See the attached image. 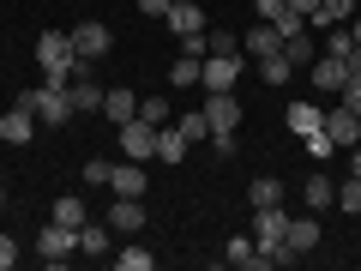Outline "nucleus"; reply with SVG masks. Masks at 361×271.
<instances>
[{
	"mask_svg": "<svg viewBox=\"0 0 361 271\" xmlns=\"http://www.w3.org/2000/svg\"><path fill=\"white\" fill-rule=\"evenodd\" d=\"M139 121H151V127H169V121H175V103H169V97H139Z\"/></svg>",
	"mask_w": 361,
	"mask_h": 271,
	"instance_id": "cd10ccee",
	"label": "nucleus"
},
{
	"mask_svg": "<svg viewBox=\"0 0 361 271\" xmlns=\"http://www.w3.org/2000/svg\"><path fill=\"white\" fill-rule=\"evenodd\" d=\"M18 109H30L42 127H66V121L78 115L73 97H66V85H37V90H25V97H18Z\"/></svg>",
	"mask_w": 361,
	"mask_h": 271,
	"instance_id": "7ed1b4c3",
	"label": "nucleus"
},
{
	"mask_svg": "<svg viewBox=\"0 0 361 271\" xmlns=\"http://www.w3.org/2000/svg\"><path fill=\"white\" fill-rule=\"evenodd\" d=\"M175 127L187 133L193 145H205V139H211V121H205V109H175Z\"/></svg>",
	"mask_w": 361,
	"mask_h": 271,
	"instance_id": "393cba45",
	"label": "nucleus"
},
{
	"mask_svg": "<svg viewBox=\"0 0 361 271\" xmlns=\"http://www.w3.org/2000/svg\"><path fill=\"white\" fill-rule=\"evenodd\" d=\"M325 139H331L337 151L361 145V115H355V109H343V103H337V109H325Z\"/></svg>",
	"mask_w": 361,
	"mask_h": 271,
	"instance_id": "6e6552de",
	"label": "nucleus"
},
{
	"mask_svg": "<svg viewBox=\"0 0 361 271\" xmlns=\"http://www.w3.org/2000/svg\"><path fill=\"white\" fill-rule=\"evenodd\" d=\"M349 37H355V42H361V13H355V18H349Z\"/></svg>",
	"mask_w": 361,
	"mask_h": 271,
	"instance_id": "c03bdc74",
	"label": "nucleus"
},
{
	"mask_svg": "<svg viewBox=\"0 0 361 271\" xmlns=\"http://www.w3.org/2000/svg\"><path fill=\"white\" fill-rule=\"evenodd\" d=\"M253 13H259V18H265V25H271V18L283 13V0H253Z\"/></svg>",
	"mask_w": 361,
	"mask_h": 271,
	"instance_id": "ea45409f",
	"label": "nucleus"
},
{
	"mask_svg": "<svg viewBox=\"0 0 361 271\" xmlns=\"http://www.w3.org/2000/svg\"><path fill=\"white\" fill-rule=\"evenodd\" d=\"M115 265H121V271H151V265H157V253H145V247L133 241V247H121V253H115Z\"/></svg>",
	"mask_w": 361,
	"mask_h": 271,
	"instance_id": "7c9ffc66",
	"label": "nucleus"
},
{
	"mask_svg": "<svg viewBox=\"0 0 361 271\" xmlns=\"http://www.w3.org/2000/svg\"><path fill=\"white\" fill-rule=\"evenodd\" d=\"M49 217L54 223H66V229H85V199H78V193H66V199H54V211H49Z\"/></svg>",
	"mask_w": 361,
	"mask_h": 271,
	"instance_id": "a878e982",
	"label": "nucleus"
},
{
	"mask_svg": "<svg viewBox=\"0 0 361 271\" xmlns=\"http://www.w3.org/2000/svg\"><path fill=\"white\" fill-rule=\"evenodd\" d=\"M283 235H289V211H283V199L253 211V247H277Z\"/></svg>",
	"mask_w": 361,
	"mask_h": 271,
	"instance_id": "0eeeda50",
	"label": "nucleus"
},
{
	"mask_svg": "<svg viewBox=\"0 0 361 271\" xmlns=\"http://www.w3.org/2000/svg\"><path fill=\"white\" fill-rule=\"evenodd\" d=\"M0 145H6V139H0Z\"/></svg>",
	"mask_w": 361,
	"mask_h": 271,
	"instance_id": "49530a36",
	"label": "nucleus"
},
{
	"mask_svg": "<svg viewBox=\"0 0 361 271\" xmlns=\"http://www.w3.org/2000/svg\"><path fill=\"white\" fill-rule=\"evenodd\" d=\"M277 199H283V181H277V175H253V181H247V205H277Z\"/></svg>",
	"mask_w": 361,
	"mask_h": 271,
	"instance_id": "4be33fe9",
	"label": "nucleus"
},
{
	"mask_svg": "<svg viewBox=\"0 0 361 271\" xmlns=\"http://www.w3.org/2000/svg\"><path fill=\"white\" fill-rule=\"evenodd\" d=\"M187 151H193V139H187L175 121H169V127H157V157H163V163H180Z\"/></svg>",
	"mask_w": 361,
	"mask_h": 271,
	"instance_id": "dca6fc26",
	"label": "nucleus"
},
{
	"mask_svg": "<svg viewBox=\"0 0 361 271\" xmlns=\"http://www.w3.org/2000/svg\"><path fill=\"white\" fill-rule=\"evenodd\" d=\"M259 78H265V85H271V90H283V85H289V78H295V66H289V61H283V49H277V54H259Z\"/></svg>",
	"mask_w": 361,
	"mask_h": 271,
	"instance_id": "b1692460",
	"label": "nucleus"
},
{
	"mask_svg": "<svg viewBox=\"0 0 361 271\" xmlns=\"http://www.w3.org/2000/svg\"><path fill=\"white\" fill-rule=\"evenodd\" d=\"M319 127H325V109H313V103H295V109H289V133L307 139V133H319Z\"/></svg>",
	"mask_w": 361,
	"mask_h": 271,
	"instance_id": "bb28decb",
	"label": "nucleus"
},
{
	"mask_svg": "<svg viewBox=\"0 0 361 271\" xmlns=\"http://www.w3.org/2000/svg\"><path fill=\"white\" fill-rule=\"evenodd\" d=\"M169 30H175V37H187V30H205V13H199L193 0H175V6H169Z\"/></svg>",
	"mask_w": 361,
	"mask_h": 271,
	"instance_id": "5701e85b",
	"label": "nucleus"
},
{
	"mask_svg": "<svg viewBox=\"0 0 361 271\" xmlns=\"http://www.w3.org/2000/svg\"><path fill=\"white\" fill-rule=\"evenodd\" d=\"M349 175H361V145H349Z\"/></svg>",
	"mask_w": 361,
	"mask_h": 271,
	"instance_id": "37998d69",
	"label": "nucleus"
},
{
	"mask_svg": "<svg viewBox=\"0 0 361 271\" xmlns=\"http://www.w3.org/2000/svg\"><path fill=\"white\" fill-rule=\"evenodd\" d=\"M361 13V0H319V13L307 18V25H319V30H331V25H349V18Z\"/></svg>",
	"mask_w": 361,
	"mask_h": 271,
	"instance_id": "2eb2a0df",
	"label": "nucleus"
},
{
	"mask_svg": "<svg viewBox=\"0 0 361 271\" xmlns=\"http://www.w3.org/2000/svg\"><path fill=\"white\" fill-rule=\"evenodd\" d=\"M349 49H355V37H349V25H331V30H325V54H337V61H343Z\"/></svg>",
	"mask_w": 361,
	"mask_h": 271,
	"instance_id": "473e14b6",
	"label": "nucleus"
},
{
	"mask_svg": "<svg viewBox=\"0 0 361 271\" xmlns=\"http://www.w3.org/2000/svg\"><path fill=\"white\" fill-rule=\"evenodd\" d=\"M66 37H73V54H78V61H103V54L115 49V30H109L103 18H85V25L66 30Z\"/></svg>",
	"mask_w": 361,
	"mask_h": 271,
	"instance_id": "39448f33",
	"label": "nucleus"
},
{
	"mask_svg": "<svg viewBox=\"0 0 361 271\" xmlns=\"http://www.w3.org/2000/svg\"><path fill=\"white\" fill-rule=\"evenodd\" d=\"M337 211H349V217H361V175L337 181Z\"/></svg>",
	"mask_w": 361,
	"mask_h": 271,
	"instance_id": "c756f323",
	"label": "nucleus"
},
{
	"mask_svg": "<svg viewBox=\"0 0 361 271\" xmlns=\"http://www.w3.org/2000/svg\"><path fill=\"white\" fill-rule=\"evenodd\" d=\"M169 6H175V0H139V13H145V18H169Z\"/></svg>",
	"mask_w": 361,
	"mask_h": 271,
	"instance_id": "58836bf2",
	"label": "nucleus"
},
{
	"mask_svg": "<svg viewBox=\"0 0 361 271\" xmlns=\"http://www.w3.org/2000/svg\"><path fill=\"white\" fill-rule=\"evenodd\" d=\"M343 66H349V73H361V42H355L349 54H343Z\"/></svg>",
	"mask_w": 361,
	"mask_h": 271,
	"instance_id": "79ce46f5",
	"label": "nucleus"
},
{
	"mask_svg": "<svg viewBox=\"0 0 361 271\" xmlns=\"http://www.w3.org/2000/svg\"><path fill=\"white\" fill-rule=\"evenodd\" d=\"M247 253H253V241H247V235H229V265H241Z\"/></svg>",
	"mask_w": 361,
	"mask_h": 271,
	"instance_id": "4c0bfd02",
	"label": "nucleus"
},
{
	"mask_svg": "<svg viewBox=\"0 0 361 271\" xmlns=\"http://www.w3.org/2000/svg\"><path fill=\"white\" fill-rule=\"evenodd\" d=\"M103 223H109L115 235H139V229H145V205H139V199H121V193H115V205L103 211Z\"/></svg>",
	"mask_w": 361,
	"mask_h": 271,
	"instance_id": "9d476101",
	"label": "nucleus"
},
{
	"mask_svg": "<svg viewBox=\"0 0 361 271\" xmlns=\"http://www.w3.org/2000/svg\"><path fill=\"white\" fill-rule=\"evenodd\" d=\"M121 157H133V163L157 157V127H151V121H139V115H133L127 127H121Z\"/></svg>",
	"mask_w": 361,
	"mask_h": 271,
	"instance_id": "1a4fd4ad",
	"label": "nucleus"
},
{
	"mask_svg": "<svg viewBox=\"0 0 361 271\" xmlns=\"http://www.w3.org/2000/svg\"><path fill=\"white\" fill-rule=\"evenodd\" d=\"M283 6H289V13H301V18H313V13H319V0H283Z\"/></svg>",
	"mask_w": 361,
	"mask_h": 271,
	"instance_id": "a19ab883",
	"label": "nucleus"
},
{
	"mask_svg": "<svg viewBox=\"0 0 361 271\" xmlns=\"http://www.w3.org/2000/svg\"><path fill=\"white\" fill-rule=\"evenodd\" d=\"M199 66H205V61H193V54H180V61L169 66V78H175V85L187 90V85H199Z\"/></svg>",
	"mask_w": 361,
	"mask_h": 271,
	"instance_id": "2f4dec72",
	"label": "nucleus"
},
{
	"mask_svg": "<svg viewBox=\"0 0 361 271\" xmlns=\"http://www.w3.org/2000/svg\"><path fill=\"white\" fill-rule=\"evenodd\" d=\"M301 199H307L313 211H325V205H337V181L325 175V169H313V175H307V187H301Z\"/></svg>",
	"mask_w": 361,
	"mask_h": 271,
	"instance_id": "f3484780",
	"label": "nucleus"
},
{
	"mask_svg": "<svg viewBox=\"0 0 361 271\" xmlns=\"http://www.w3.org/2000/svg\"><path fill=\"white\" fill-rule=\"evenodd\" d=\"M307 157H319V163H331V157H337V145L325 139V127H319V133H307Z\"/></svg>",
	"mask_w": 361,
	"mask_h": 271,
	"instance_id": "f704fd0d",
	"label": "nucleus"
},
{
	"mask_svg": "<svg viewBox=\"0 0 361 271\" xmlns=\"http://www.w3.org/2000/svg\"><path fill=\"white\" fill-rule=\"evenodd\" d=\"M37 253L42 259H49V265H66V259H73L78 253V229H66V223H42V229H37Z\"/></svg>",
	"mask_w": 361,
	"mask_h": 271,
	"instance_id": "20e7f679",
	"label": "nucleus"
},
{
	"mask_svg": "<svg viewBox=\"0 0 361 271\" xmlns=\"http://www.w3.org/2000/svg\"><path fill=\"white\" fill-rule=\"evenodd\" d=\"M103 115L115 121V127H127V121L139 115V97H133V90H103Z\"/></svg>",
	"mask_w": 361,
	"mask_h": 271,
	"instance_id": "412c9836",
	"label": "nucleus"
},
{
	"mask_svg": "<svg viewBox=\"0 0 361 271\" xmlns=\"http://www.w3.org/2000/svg\"><path fill=\"white\" fill-rule=\"evenodd\" d=\"M109 175H115V163H103V157H85V187H109Z\"/></svg>",
	"mask_w": 361,
	"mask_h": 271,
	"instance_id": "72a5a7b5",
	"label": "nucleus"
},
{
	"mask_svg": "<svg viewBox=\"0 0 361 271\" xmlns=\"http://www.w3.org/2000/svg\"><path fill=\"white\" fill-rule=\"evenodd\" d=\"M205 121H211V145H217L223 157H235V127H241L235 90H205Z\"/></svg>",
	"mask_w": 361,
	"mask_h": 271,
	"instance_id": "f03ea898",
	"label": "nucleus"
},
{
	"mask_svg": "<svg viewBox=\"0 0 361 271\" xmlns=\"http://www.w3.org/2000/svg\"><path fill=\"white\" fill-rule=\"evenodd\" d=\"M283 61H289V66H301V61H319V49H313V37H307V30L283 37Z\"/></svg>",
	"mask_w": 361,
	"mask_h": 271,
	"instance_id": "c85d7f7f",
	"label": "nucleus"
},
{
	"mask_svg": "<svg viewBox=\"0 0 361 271\" xmlns=\"http://www.w3.org/2000/svg\"><path fill=\"white\" fill-rule=\"evenodd\" d=\"M18 265V241H13V235H0V271H13Z\"/></svg>",
	"mask_w": 361,
	"mask_h": 271,
	"instance_id": "e433bc0d",
	"label": "nucleus"
},
{
	"mask_svg": "<svg viewBox=\"0 0 361 271\" xmlns=\"http://www.w3.org/2000/svg\"><path fill=\"white\" fill-rule=\"evenodd\" d=\"M241 49H247V54L259 61V54H277V49H283V37H277V25H265V18H259V25L247 30V37H241Z\"/></svg>",
	"mask_w": 361,
	"mask_h": 271,
	"instance_id": "a211bd4d",
	"label": "nucleus"
},
{
	"mask_svg": "<svg viewBox=\"0 0 361 271\" xmlns=\"http://www.w3.org/2000/svg\"><path fill=\"white\" fill-rule=\"evenodd\" d=\"M337 97H343V109H355V115H361V73H349V85L337 90Z\"/></svg>",
	"mask_w": 361,
	"mask_h": 271,
	"instance_id": "c9c22d12",
	"label": "nucleus"
},
{
	"mask_svg": "<svg viewBox=\"0 0 361 271\" xmlns=\"http://www.w3.org/2000/svg\"><path fill=\"white\" fill-rule=\"evenodd\" d=\"M0 211H6V187H0Z\"/></svg>",
	"mask_w": 361,
	"mask_h": 271,
	"instance_id": "a18cd8bd",
	"label": "nucleus"
},
{
	"mask_svg": "<svg viewBox=\"0 0 361 271\" xmlns=\"http://www.w3.org/2000/svg\"><path fill=\"white\" fill-rule=\"evenodd\" d=\"M109 193H121V199H145V169L133 163V157L115 169V175H109Z\"/></svg>",
	"mask_w": 361,
	"mask_h": 271,
	"instance_id": "4468645a",
	"label": "nucleus"
},
{
	"mask_svg": "<svg viewBox=\"0 0 361 271\" xmlns=\"http://www.w3.org/2000/svg\"><path fill=\"white\" fill-rule=\"evenodd\" d=\"M313 85H319V90H343L349 85V66L337 61V54H319V61H313Z\"/></svg>",
	"mask_w": 361,
	"mask_h": 271,
	"instance_id": "aec40b11",
	"label": "nucleus"
},
{
	"mask_svg": "<svg viewBox=\"0 0 361 271\" xmlns=\"http://www.w3.org/2000/svg\"><path fill=\"white\" fill-rule=\"evenodd\" d=\"M283 241H289V253H313V247H319V223H313V217H289V235H283Z\"/></svg>",
	"mask_w": 361,
	"mask_h": 271,
	"instance_id": "6ab92c4d",
	"label": "nucleus"
},
{
	"mask_svg": "<svg viewBox=\"0 0 361 271\" xmlns=\"http://www.w3.org/2000/svg\"><path fill=\"white\" fill-rule=\"evenodd\" d=\"M241 49H223V54H205V66H199V85L205 90H235V78H241L247 61H235Z\"/></svg>",
	"mask_w": 361,
	"mask_h": 271,
	"instance_id": "423d86ee",
	"label": "nucleus"
},
{
	"mask_svg": "<svg viewBox=\"0 0 361 271\" xmlns=\"http://www.w3.org/2000/svg\"><path fill=\"white\" fill-rule=\"evenodd\" d=\"M30 133H37V115H30V109H6V115H0V139L6 145H30Z\"/></svg>",
	"mask_w": 361,
	"mask_h": 271,
	"instance_id": "f8f14e48",
	"label": "nucleus"
},
{
	"mask_svg": "<svg viewBox=\"0 0 361 271\" xmlns=\"http://www.w3.org/2000/svg\"><path fill=\"white\" fill-rule=\"evenodd\" d=\"M66 97H73V109H78V115H90V109H103V85L90 78V66H78V73L66 78Z\"/></svg>",
	"mask_w": 361,
	"mask_h": 271,
	"instance_id": "9b49d317",
	"label": "nucleus"
},
{
	"mask_svg": "<svg viewBox=\"0 0 361 271\" xmlns=\"http://www.w3.org/2000/svg\"><path fill=\"white\" fill-rule=\"evenodd\" d=\"M109 247H115V229H109V223H85V229H78V253L85 259H103ZM115 259V253H109Z\"/></svg>",
	"mask_w": 361,
	"mask_h": 271,
	"instance_id": "ddd939ff",
	"label": "nucleus"
},
{
	"mask_svg": "<svg viewBox=\"0 0 361 271\" xmlns=\"http://www.w3.org/2000/svg\"><path fill=\"white\" fill-rule=\"evenodd\" d=\"M37 66H42V85H66V78H73L78 66H90V61L73 54V37H66V30H42L37 37Z\"/></svg>",
	"mask_w": 361,
	"mask_h": 271,
	"instance_id": "f257e3e1",
	"label": "nucleus"
}]
</instances>
